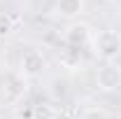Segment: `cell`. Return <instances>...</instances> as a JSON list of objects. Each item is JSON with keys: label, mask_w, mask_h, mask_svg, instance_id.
Returning <instances> with one entry per match:
<instances>
[{"label": "cell", "mask_w": 121, "mask_h": 119, "mask_svg": "<svg viewBox=\"0 0 121 119\" xmlns=\"http://www.w3.org/2000/svg\"><path fill=\"white\" fill-rule=\"evenodd\" d=\"M91 47L93 51L105 61H114L117 56H121V33L119 30H112V28H105V30H98L91 40Z\"/></svg>", "instance_id": "1"}, {"label": "cell", "mask_w": 121, "mask_h": 119, "mask_svg": "<svg viewBox=\"0 0 121 119\" xmlns=\"http://www.w3.org/2000/svg\"><path fill=\"white\" fill-rule=\"evenodd\" d=\"M26 91L28 84L21 73H5L0 77V101L5 105H16L19 101H23Z\"/></svg>", "instance_id": "2"}, {"label": "cell", "mask_w": 121, "mask_h": 119, "mask_svg": "<svg viewBox=\"0 0 121 119\" xmlns=\"http://www.w3.org/2000/svg\"><path fill=\"white\" fill-rule=\"evenodd\" d=\"M95 84L100 91H119L121 89V65L114 61H105L98 73H95Z\"/></svg>", "instance_id": "3"}, {"label": "cell", "mask_w": 121, "mask_h": 119, "mask_svg": "<svg viewBox=\"0 0 121 119\" xmlns=\"http://www.w3.org/2000/svg\"><path fill=\"white\" fill-rule=\"evenodd\" d=\"M44 68H47V61H44V56H42L40 49H26V51L21 54L19 73L23 75L26 79H30V77H40V75L44 73Z\"/></svg>", "instance_id": "4"}, {"label": "cell", "mask_w": 121, "mask_h": 119, "mask_svg": "<svg viewBox=\"0 0 121 119\" xmlns=\"http://www.w3.org/2000/svg\"><path fill=\"white\" fill-rule=\"evenodd\" d=\"M91 40H93V30L86 23H70L68 28L63 30V42H65V47L82 49V47L91 45Z\"/></svg>", "instance_id": "5"}, {"label": "cell", "mask_w": 121, "mask_h": 119, "mask_svg": "<svg viewBox=\"0 0 121 119\" xmlns=\"http://www.w3.org/2000/svg\"><path fill=\"white\" fill-rule=\"evenodd\" d=\"M56 12L65 19H75L84 12V0H56Z\"/></svg>", "instance_id": "6"}, {"label": "cell", "mask_w": 121, "mask_h": 119, "mask_svg": "<svg viewBox=\"0 0 121 119\" xmlns=\"http://www.w3.org/2000/svg\"><path fill=\"white\" fill-rule=\"evenodd\" d=\"M82 49H72V47H65L63 51L58 54V61L60 65H65V68H70V70H77L79 65H82V54H79Z\"/></svg>", "instance_id": "7"}, {"label": "cell", "mask_w": 121, "mask_h": 119, "mask_svg": "<svg viewBox=\"0 0 121 119\" xmlns=\"http://www.w3.org/2000/svg\"><path fill=\"white\" fill-rule=\"evenodd\" d=\"M56 112H54V105L49 103H40L33 107V119H54Z\"/></svg>", "instance_id": "8"}, {"label": "cell", "mask_w": 121, "mask_h": 119, "mask_svg": "<svg viewBox=\"0 0 121 119\" xmlns=\"http://www.w3.org/2000/svg\"><path fill=\"white\" fill-rule=\"evenodd\" d=\"M14 33V19L7 12H0V37H9Z\"/></svg>", "instance_id": "9"}, {"label": "cell", "mask_w": 121, "mask_h": 119, "mask_svg": "<svg viewBox=\"0 0 121 119\" xmlns=\"http://www.w3.org/2000/svg\"><path fill=\"white\" fill-rule=\"evenodd\" d=\"M82 119H112V114L103 107H86L82 112Z\"/></svg>", "instance_id": "10"}, {"label": "cell", "mask_w": 121, "mask_h": 119, "mask_svg": "<svg viewBox=\"0 0 121 119\" xmlns=\"http://www.w3.org/2000/svg\"><path fill=\"white\" fill-rule=\"evenodd\" d=\"M119 33H121V30H119Z\"/></svg>", "instance_id": "11"}]
</instances>
